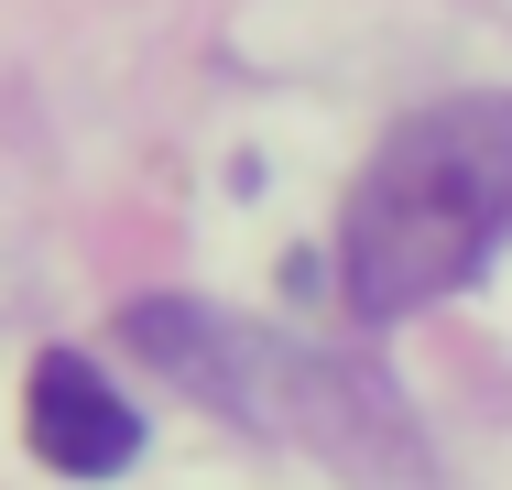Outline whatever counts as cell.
I'll return each instance as SVG.
<instances>
[{
	"label": "cell",
	"mask_w": 512,
	"mask_h": 490,
	"mask_svg": "<svg viewBox=\"0 0 512 490\" xmlns=\"http://www.w3.org/2000/svg\"><path fill=\"white\" fill-rule=\"evenodd\" d=\"M512 240V98L458 88L382 131L338 218V284L360 327L425 316Z\"/></svg>",
	"instance_id": "6da1fadb"
},
{
	"label": "cell",
	"mask_w": 512,
	"mask_h": 490,
	"mask_svg": "<svg viewBox=\"0 0 512 490\" xmlns=\"http://www.w3.org/2000/svg\"><path fill=\"white\" fill-rule=\"evenodd\" d=\"M120 338H131L175 392H197V403L262 425V436H306V447H327V458L360 469V480H382V469L414 480V447H404L393 392H371L360 371L316 360V349H295V338H262V327L229 316V305H197V294H131V305H120Z\"/></svg>",
	"instance_id": "7a4b0ae2"
},
{
	"label": "cell",
	"mask_w": 512,
	"mask_h": 490,
	"mask_svg": "<svg viewBox=\"0 0 512 490\" xmlns=\"http://www.w3.org/2000/svg\"><path fill=\"white\" fill-rule=\"evenodd\" d=\"M22 436H33V458L66 469V480H120V469L142 458V414H131L77 349H44V360H33V382H22Z\"/></svg>",
	"instance_id": "3957f363"
}]
</instances>
